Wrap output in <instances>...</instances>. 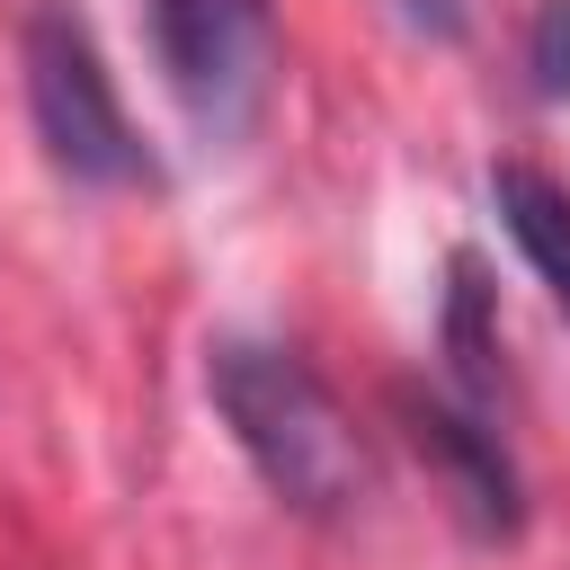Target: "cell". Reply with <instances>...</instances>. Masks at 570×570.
Here are the masks:
<instances>
[{"label":"cell","instance_id":"6da1fadb","mask_svg":"<svg viewBox=\"0 0 570 570\" xmlns=\"http://www.w3.org/2000/svg\"><path fill=\"white\" fill-rule=\"evenodd\" d=\"M205 392L232 428V445L249 454V472L294 508V517H347L365 499V445L356 419L338 410V392L267 338H223L205 356Z\"/></svg>","mask_w":570,"mask_h":570},{"label":"cell","instance_id":"7a4b0ae2","mask_svg":"<svg viewBox=\"0 0 570 570\" xmlns=\"http://www.w3.org/2000/svg\"><path fill=\"white\" fill-rule=\"evenodd\" d=\"M18 71H27V116H36V142L45 160L71 178V187H142L151 178V151L116 98V71L89 36L80 9L45 0L27 9V36H18Z\"/></svg>","mask_w":570,"mask_h":570},{"label":"cell","instance_id":"3957f363","mask_svg":"<svg viewBox=\"0 0 570 570\" xmlns=\"http://www.w3.org/2000/svg\"><path fill=\"white\" fill-rule=\"evenodd\" d=\"M151 53L196 134L232 142L258 125L276 80V9L267 0H151Z\"/></svg>","mask_w":570,"mask_h":570},{"label":"cell","instance_id":"277c9868","mask_svg":"<svg viewBox=\"0 0 570 570\" xmlns=\"http://www.w3.org/2000/svg\"><path fill=\"white\" fill-rule=\"evenodd\" d=\"M401 436L419 445V463L445 481L463 534L481 543H508L525 525V481H517V454L499 445V428L481 410H454L436 392H401Z\"/></svg>","mask_w":570,"mask_h":570},{"label":"cell","instance_id":"5b68a950","mask_svg":"<svg viewBox=\"0 0 570 570\" xmlns=\"http://www.w3.org/2000/svg\"><path fill=\"white\" fill-rule=\"evenodd\" d=\"M490 214L517 240V258L534 267V285L570 312V187L543 178L534 160H499L490 169Z\"/></svg>","mask_w":570,"mask_h":570},{"label":"cell","instance_id":"8992f818","mask_svg":"<svg viewBox=\"0 0 570 570\" xmlns=\"http://www.w3.org/2000/svg\"><path fill=\"white\" fill-rule=\"evenodd\" d=\"M445 356H454L472 401L499 392V365H490L499 356V312H490V285H481L472 258H454V285H445Z\"/></svg>","mask_w":570,"mask_h":570},{"label":"cell","instance_id":"52a82bcc","mask_svg":"<svg viewBox=\"0 0 570 570\" xmlns=\"http://www.w3.org/2000/svg\"><path fill=\"white\" fill-rule=\"evenodd\" d=\"M534 98H570V0H543L534 9Z\"/></svg>","mask_w":570,"mask_h":570},{"label":"cell","instance_id":"ba28073f","mask_svg":"<svg viewBox=\"0 0 570 570\" xmlns=\"http://www.w3.org/2000/svg\"><path fill=\"white\" fill-rule=\"evenodd\" d=\"M401 18H410L419 36H436V45H454V36L472 27V0H401Z\"/></svg>","mask_w":570,"mask_h":570}]
</instances>
